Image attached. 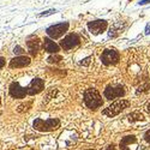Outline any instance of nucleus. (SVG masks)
I'll list each match as a JSON object with an SVG mask.
<instances>
[{
  "mask_svg": "<svg viewBox=\"0 0 150 150\" xmlns=\"http://www.w3.org/2000/svg\"><path fill=\"white\" fill-rule=\"evenodd\" d=\"M60 121L58 119H49V120H42V119H36L34 121V129L41 132H48L53 131L59 127Z\"/></svg>",
  "mask_w": 150,
  "mask_h": 150,
  "instance_id": "7ed1b4c3",
  "label": "nucleus"
},
{
  "mask_svg": "<svg viewBox=\"0 0 150 150\" xmlns=\"http://www.w3.org/2000/svg\"><path fill=\"white\" fill-rule=\"evenodd\" d=\"M150 90V83H144V84H141L137 89V94H143V93H146Z\"/></svg>",
  "mask_w": 150,
  "mask_h": 150,
  "instance_id": "dca6fc26",
  "label": "nucleus"
},
{
  "mask_svg": "<svg viewBox=\"0 0 150 150\" xmlns=\"http://www.w3.org/2000/svg\"><path fill=\"white\" fill-rule=\"evenodd\" d=\"M144 139H145L148 143H150V130H148V131L145 132V134H144Z\"/></svg>",
  "mask_w": 150,
  "mask_h": 150,
  "instance_id": "412c9836",
  "label": "nucleus"
},
{
  "mask_svg": "<svg viewBox=\"0 0 150 150\" xmlns=\"http://www.w3.org/2000/svg\"><path fill=\"white\" fill-rule=\"evenodd\" d=\"M125 95V89L121 85H109L105 89V97L107 100H114L122 97Z\"/></svg>",
  "mask_w": 150,
  "mask_h": 150,
  "instance_id": "0eeeda50",
  "label": "nucleus"
},
{
  "mask_svg": "<svg viewBox=\"0 0 150 150\" xmlns=\"http://www.w3.org/2000/svg\"><path fill=\"white\" fill-rule=\"evenodd\" d=\"M145 34H150V24H148L145 28Z\"/></svg>",
  "mask_w": 150,
  "mask_h": 150,
  "instance_id": "393cba45",
  "label": "nucleus"
},
{
  "mask_svg": "<svg viewBox=\"0 0 150 150\" xmlns=\"http://www.w3.org/2000/svg\"><path fill=\"white\" fill-rule=\"evenodd\" d=\"M13 52H15V53H17V54H22V53H23V48H22V47H19V46H17V47H15Z\"/></svg>",
  "mask_w": 150,
  "mask_h": 150,
  "instance_id": "aec40b11",
  "label": "nucleus"
},
{
  "mask_svg": "<svg viewBox=\"0 0 150 150\" xmlns=\"http://www.w3.org/2000/svg\"><path fill=\"white\" fill-rule=\"evenodd\" d=\"M27 46H28V49H29V53L35 57L37 55V53H39V49H40V40L37 39V37H31V39H29L27 41Z\"/></svg>",
  "mask_w": 150,
  "mask_h": 150,
  "instance_id": "f8f14e48",
  "label": "nucleus"
},
{
  "mask_svg": "<svg viewBox=\"0 0 150 150\" xmlns=\"http://www.w3.org/2000/svg\"><path fill=\"white\" fill-rule=\"evenodd\" d=\"M43 48L45 51L48 52V53H58L59 52V46L52 41V39H48V37H46V39L43 40Z\"/></svg>",
  "mask_w": 150,
  "mask_h": 150,
  "instance_id": "ddd939ff",
  "label": "nucleus"
},
{
  "mask_svg": "<svg viewBox=\"0 0 150 150\" xmlns=\"http://www.w3.org/2000/svg\"><path fill=\"white\" fill-rule=\"evenodd\" d=\"M79 36L77 34H69L67 36L64 37V40L60 42V46L64 51H71L74 47L79 45Z\"/></svg>",
  "mask_w": 150,
  "mask_h": 150,
  "instance_id": "423d86ee",
  "label": "nucleus"
},
{
  "mask_svg": "<svg viewBox=\"0 0 150 150\" xmlns=\"http://www.w3.org/2000/svg\"><path fill=\"white\" fill-rule=\"evenodd\" d=\"M129 120L130 121H136V120H143V115L138 112H136V113H131L129 115Z\"/></svg>",
  "mask_w": 150,
  "mask_h": 150,
  "instance_id": "f3484780",
  "label": "nucleus"
},
{
  "mask_svg": "<svg viewBox=\"0 0 150 150\" xmlns=\"http://www.w3.org/2000/svg\"><path fill=\"white\" fill-rule=\"evenodd\" d=\"M132 143H136V137L134 136H126L124 137L120 142V149L121 150H130L129 145H131Z\"/></svg>",
  "mask_w": 150,
  "mask_h": 150,
  "instance_id": "4468645a",
  "label": "nucleus"
},
{
  "mask_svg": "<svg viewBox=\"0 0 150 150\" xmlns=\"http://www.w3.org/2000/svg\"><path fill=\"white\" fill-rule=\"evenodd\" d=\"M150 1V0H142V1L139 3V5H145V4H148Z\"/></svg>",
  "mask_w": 150,
  "mask_h": 150,
  "instance_id": "a878e982",
  "label": "nucleus"
},
{
  "mask_svg": "<svg viewBox=\"0 0 150 150\" xmlns=\"http://www.w3.org/2000/svg\"><path fill=\"white\" fill-rule=\"evenodd\" d=\"M119 53L115 51V49H106L103 51L102 55H101V60L105 65L109 66V65H115L119 62Z\"/></svg>",
  "mask_w": 150,
  "mask_h": 150,
  "instance_id": "39448f33",
  "label": "nucleus"
},
{
  "mask_svg": "<svg viewBox=\"0 0 150 150\" xmlns=\"http://www.w3.org/2000/svg\"><path fill=\"white\" fill-rule=\"evenodd\" d=\"M67 29H69V23H60V24H55V25L47 28L46 33L52 39H58L61 35H64L67 31Z\"/></svg>",
  "mask_w": 150,
  "mask_h": 150,
  "instance_id": "20e7f679",
  "label": "nucleus"
},
{
  "mask_svg": "<svg viewBox=\"0 0 150 150\" xmlns=\"http://www.w3.org/2000/svg\"><path fill=\"white\" fill-rule=\"evenodd\" d=\"M55 10H48V11H45V12H42V13H40L39 15V17H47V16H49V15H53V13H55Z\"/></svg>",
  "mask_w": 150,
  "mask_h": 150,
  "instance_id": "6ab92c4d",
  "label": "nucleus"
},
{
  "mask_svg": "<svg viewBox=\"0 0 150 150\" xmlns=\"http://www.w3.org/2000/svg\"><path fill=\"white\" fill-rule=\"evenodd\" d=\"M30 58L25 57V55H18L13 59H11L10 61V67L11 69H21V67H25L30 64Z\"/></svg>",
  "mask_w": 150,
  "mask_h": 150,
  "instance_id": "9b49d317",
  "label": "nucleus"
},
{
  "mask_svg": "<svg viewBox=\"0 0 150 150\" xmlns=\"http://www.w3.org/2000/svg\"><path fill=\"white\" fill-rule=\"evenodd\" d=\"M84 102L86 107L90 109H97L103 105L102 97L100 96L98 91L96 89H88L84 93Z\"/></svg>",
  "mask_w": 150,
  "mask_h": 150,
  "instance_id": "f257e3e1",
  "label": "nucleus"
},
{
  "mask_svg": "<svg viewBox=\"0 0 150 150\" xmlns=\"http://www.w3.org/2000/svg\"><path fill=\"white\" fill-rule=\"evenodd\" d=\"M88 29L91 34L94 35H98L103 33L107 29V22L106 21H93L88 23Z\"/></svg>",
  "mask_w": 150,
  "mask_h": 150,
  "instance_id": "9d476101",
  "label": "nucleus"
},
{
  "mask_svg": "<svg viewBox=\"0 0 150 150\" xmlns=\"http://www.w3.org/2000/svg\"><path fill=\"white\" fill-rule=\"evenodd\" d=\"M88 150H91V149H88Z\"/></svg>",
  "mask_w": 150,
  "mask_h": 150,
  "instance_id": "cd10ccee",
  "label": "nucleus"
},
{
  "mask_svg": "<svg viewBox=\"0 0 150 150\" xmlns=\"http://www.w3.org/2000/svg\"><path fill=\"white\" fill-rule=\"evenodd\" d=\"M122 31V27H121V24H114L113 27H110V29H109V34H108V36L109 37H114V36H117L118 34H120Z\"/></svg>",
  "mask_w": 150,
  "mask_h": 150,
  "instance_id": "2eb2a0df",
  "label": "nucleus"
},
{
  "mask_svg": "<svg viewBox=\"0 0 150 150\" xmlns=\"http://www.w3.org/2000/svg\"><path fill=\"white\" fill-rule=\"evenodd\" d=\"M43 89H45V82L41 78H35L27 86V93L28 95H36L41 93Z\"/></svg>",
  "mask_w": 150,
  "mask_h": 150,
  "instance_id": "6e6552de",
  "label": "nucleus"
},
{
  "mask_svg": "<svg viewBox=\"0 0 150 150\" xmlns=\"http://www.w3.org/2000/svg\"><path fill=\"white\" fill-rule=\"evenodd\" d=\"M103 150H114V145H113V144H110V145L106 146V149H103Z\"/></svg>",
  "mask_w": 150,
  "mask_h": 150,
  "instance_id": "b1692460",
  "label": "nucleus"
},
{
  "mask_svg": "<svg viewBox=\"0 0 150 150\" xmlns=\"http://www.w3.org/2000/svg\"><path fill=\"white\" fill-rule=\"evenodd\" d=\"M146 107H148V110H150V102L148 103V106H146Z\"/></svg>",
  "mask_w": 150,
  "mask_h": 150,
  "instance_id": "bb28decb",
  "label": "nucleus"
},
{
  "mask_svg": "<svg viewBox=\"0 0 150 150\" xmlns=\"http://www.w3.org/2000/svg\"><path fill=\"white\" fill-rule=\"evenodd\" d=\"M60 60H61V57L60 55H51V57L47 59V61L51 62V64H57V62H59Z\"/></svg>",
  "mask_w": 150,
  "mask_h": 150,
  "instance_id": "a211bd4d",
  "label": "nucleus"
},
{
  "mask_svg": "<svg viewBox=\"0 0 150 150\" xmlns=\"http://www.w3.org/2000/svg\"><path fill=\"white\" fill-rule=\"evenodd\" d=\"M129 105H130V102L127 101V100L120 98V100H118V101L113 102L112 105H109L107 108H105V109L102 110V114L106 115V117H109V118L115 117V115H118L119 113H121V112H122L125 108H127Z\"/></svg>",
  "mask_w": 150,
  "mask_h": 150,
  "instance_id": "f03ea898",
  "label": "nucleus"
},
{
  "mask_svg": "<svg viewBox=\"0 0 150 150\" xmlns=\"http://www.w3.org/2000/svg\"><path fill=\"white\" fill-rule=\"evenodd\" d=\"M10 95L15 98H24L28 95L27 88H23L19 83L13 82L10 85Z\"/></svg>",
  "mask_w": 150,
  "mask_h": 150,
  "instance_id": "1a4fd4ad",
  "label": "nucleus"
},
{
  "mask_svg": "<svg viewBox=\"0 0 150 150\" xmlns=\"http://www.w3.org/2000/svg\"><path fill=\"white\" fill-rule=\"evenodd\" d=\"M4 66H5V59L0 57V70H1Z\"/></svg>",
  "mask_w": 150,
  "mask_h": 150,
  "instance_id": "5701e85b",
  "label": "nucleus"
},
{
  "mask_svg": "<svg viewBox=\"0 0 150 150\" xmlns=\"http://www.w3.org/2000/svg\"><path fill=\"white\" fill-rule=\"evenodd\" d=\"M90 60H91V58L89 57V58H86V59H84V61H82V62H81V64H82V65H85V66H86V65H89V62H90Z\"/></svg>",
  "mask_w": 150,
  "mask_h": 150,
  "instance_id": "4be33fe9",
  "label": "nucleus"
}]
</instances>
